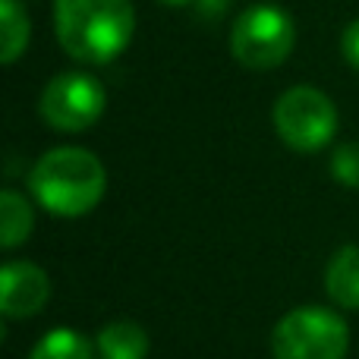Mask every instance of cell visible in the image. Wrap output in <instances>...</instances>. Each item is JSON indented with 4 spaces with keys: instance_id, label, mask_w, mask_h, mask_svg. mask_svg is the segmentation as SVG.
I'll use <instances>...</instances> for the list:
<instances>
[{
    "instance_id": "obj_1",
    "label": "cell",
    "mask_w": 359,
    "mask_h": 359,
    "mask_svg": "<svg viewBox=\"0 0 359 359\" xmlns=\"http://www.w3.org/2000/svg\"><path fill=\"white\" fill-rule=\"evenodd\" d=\"M60 48L86 67H104L126 50L136 29L130 0H54Z\"/></svg>"
},
{
    "instance_id": "obj_2",
    "label": "cell",
    "mask_w": 359,
    "mask_h": 359,
    "mask_svg": "<svg viewBox=\"0 0 359 359\" xmlns=\"http://www.w3.org/2000/svg\"><path fill=\"white\" fill-rule=\"evenodd\" d=\"M29 189L44 211L57 217H82L104 198L107 170L92 151L60 145L44 151L29 174Z\"/></svg>"
},
{
    "instance_id": "obj_3",
    "label": "cell",
    "mask_w": 359,
    "mask_h": 359,
    "mask_svg": "<svg viewBox=\"0 0 359 359\" xmlns=\"http://www.w3.org/2000/svg\"><path fill=\"white\" fill-rule=\"evenodd\" d=\"M350 325L325 306H297L271 331L274 359H344Z\"/></svg>"
},
{
    "instance_id": "obj_4",
    "label": "cell",
    "mask_w": 359,
    "mask_h": 359,
    "mask_svg": "<svg viewBox=\"0 0 359 359\" xmlns=\"http://www.w3.org/2000/svg\"><path fill=\"white\" fill-rule=\"evenodd\" d=\"M297 44V25L280 6L262 4L246 10L230 29V54L252 73L274 69L290 57Z\"/></svg>"
},
{
    "instance_id": "obj_5",
    "label": "cell",
    "mask_w": 359,
    "mask_h": 359,
    "mask_svg": "<svg viewBox=\"0 0 359 359\" xmlns=\"http://www.w3.org/2000/svg\"><path fill=\"white\" fill-rule=\"evenodd\" d=\"M274 133L293 151H322L337 133V107L325 92L312 86H293L278 98L271 111Z\"/></svg>"
},
{
    "instance_id": "obj_6",
    "label": "cell",
    "mask_w": 359,
    "mask_h": 359,
    "mask_svg": "<svg viewBox=\"0 0 359 359\" xmlns=\"http://www.w3.org/2000/svg\"><path fill=\"white\" fill-rule=\"evenodd\" d=\"M41 120L57 133H82L104 114V88L88 73H60L41 88Z\"/></svg>"
},
{
    "instance_id": "obj_7",
    "label": "cell",
    "mask_w": 359,
    "mask_h": 359,
    "mask_svg": "<svg viewBox=\"0 0 359 359\" xmlns=\"http://www.w3.org/2000/svg\"><path fill=\"white\" fill-rule=\"evenodd\" d=\"M50 278L35 262H6L0 268V312L4 318H32L48 306Z\"/></svg>"
},
{
    "instance_id": "obj_8",
    "label": "cell",
    "mask_w": 359,
    "mask_h": 359,
    "mask_svg": "<svg viewBox=\"0 0 359 359\" xmlns=\"http://www.w3.org/2000/svg\"><path fill=\"white\" fill-rule=\"evenodd\" d=\"M325 290L337 309H359V246H341L325 268Z\"/></svg>"
},
{
    "instance_id": "obj_9",
    "label": "cell",
    "mask_w": 359,
    "mask_h": 359,
    "mask_svg": "<svg viewBox=\"0 0 359 359\" xmlns=\"http://www.w3.org/2000/svg\"><path fill=\"white\" fill-rule=\"evenodd\" d=\"M95 350L101 359H149L151 337L142 325L120 318V322H111L98 331Z\"/></svg>"
},
{
    "instance_id": "obj_10",
    "label": "cell",
    "mask_w": 359,
    "mask_h": 359,
    "mask_svg": "<svg viewBox=\"0 0 359 359\" xmlns=\"http://www.w3.org/2000/svg\"><path fill=\"white\" fill-rule=\"evenodd\" d=\"M32 227H35V211L25 196H19L16 189L0 192V246L16 249L19 243L29 240Z\"/></svg>"
},
{
    "instance_id": "obj_11",
    "label": "cell",
    "mask_w": 359,
    "mask_h": 359,
    "mask_svg": "<svg viewBox=\"0 0 359 359\" xmlns=\"http://www.w3.org/2000/svg\"><path fill=\"white\" fill-rule=\"evenodd\" d=\"M32 22L19 0H0V60L16 63L29 48Z\"/></svg>"
},
{
    "instance_id": "obj_12",
    "label": "cell",
    "mask_w": 359,
    "mask_h": 359,
    "mask_svg": "<svg viewBox=\"0 0 359 359\" xmlns=\"http://www.w3.org/2000/svg\"><path fill=\"white\" fill-rule=\"evenodd\" d=\"M29 359H95V350L86 334L73 328H54L32 347Z\"/></svg>"
},
{
    "instance_id": "obj_13",
    "label": "cell",
    "mask_w": 359,
    "mask_h": 359,
    "mask_svg": "<svg viewBox=\"0 0 359 359\" xmlns=\"http://www.w3.org/2000/svg\"><path fill=\"white\" fill-rule=\"evenodd\" d=\"M331 177L341 186L359 189V142H347L331 155Z\"/></svg>"
},
{
    "instance_id": "obj_14",
    "label": "cell",
    "mask_w": 359,
    "mask_h": 359,
    "mask_svg": "<svg viewBox=\"0 0 359 359\" xmlns=\"http://www.w3.org/2000/svg\"><path fill=\"white\" fill-rule=\"evenodd\" d=\"M341 50H344V60L359 73V19L347 25V32L341 38Z\"/></svg>"
},
{
    "instance_id": "obj_15",
    "label": "cell",
    "mask_w": 359,
    "mask_h": 359,
    "mask_svg": "<svg viewBox=\"0 0 359 359\" xmlns=\"http://www.w3.org/2000/svg\"><path fill=\"white\" fill-rule=\"evenodd\" d=\"M161 4H168V6H186L189 0H161Z\"/></svg>"
}]
</instances>
